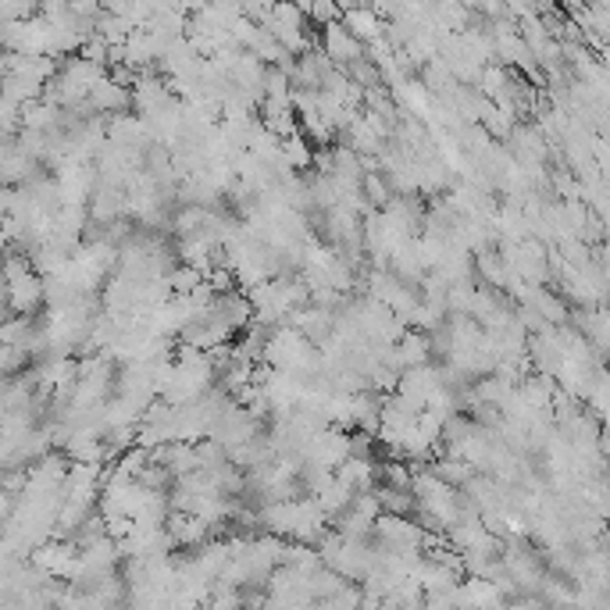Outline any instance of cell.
<instances>
[{"label":"cell","instance_id":"5b68a950","mask_svg":"<svg viewBox=\"0 0 610 610\" xmlns=\"http://www.w3.org/2000/svg\"><path fill=\"white\" fill-rule=\"evenodd\" d=\"M478 268H482V275L493 282V286H504V282H507V268H504V261H496V253L482 250L478 253Z\"/></svg>","mask_w":610,"mask_h":610},{"label":"cell","instance_id":"277c9868","mask_svg":"<svg viewBox=\"0 0 610 610\" xmlns=\"http://www.w3.org/2000/svg\"><path fill=\"white\" fill-rule=\"evenodd\" d=\"M301 11H304V19L318 22V30L343 19V8H336V4H301Z\"/></svg>","mask_w":610,"mask_h":610},{"label":"cell","instance_id":"7a4b0ae2","mask_svg":"<svg viewBox=\"0 0 610 610\" xmlns=\"http://www.w3.org/2000/svg\"><path fill=\"white\" fill-rule=\"evenodd\" d=\"M87 104L97 111V115H118V111L129 108V90L118 87V82L111 79V76H104V79L90 90Z\"/></svg>","mask_w":610,"mask_h":610},{"label":"cell","instance_id":"6da1fadb","mask_svg":"<svg viewBox=\"0 0 610 610\" xmlns=\"http://www.w3.org/2000/svg\"><path fill=\"white\" fill-rule=\"evenodd\" d=\"M318 50H321L325 58H329L336 68H350L353 61L364 58V47L343 30V22L325 25V30H321V47H318Z\"/></svg>","mask_w":610,"mask_h":610},{"label":"cell","instance_id":"3957f363","mask_svg":"<svg viewBox=\"0 0 610 610\" xmlns=\"http://www.w3.org/2000/svg\"><path fill=\"white\" fill-rule=\"evenodd\" d=\"M279 154H282V161H286L290 172H307V168L315 165V150H310V144L301 133L290 136V139H282Z\"/></svg>","mask_w":610,"mask_h":610}]
</instances>
